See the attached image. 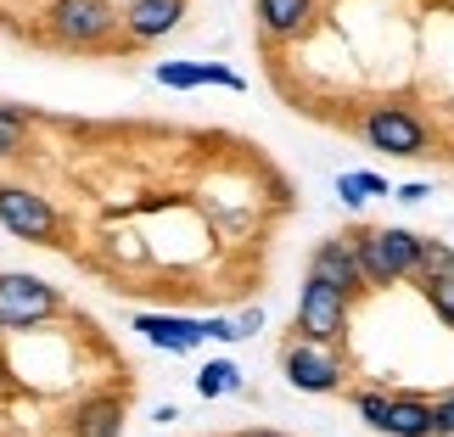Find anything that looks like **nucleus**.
I'll use <instances>...</instances> for the list:
<instances>
[{"instance_id":"6","label":"nucleus","mask_w":454,"mask_h":437,"mask_svg":"<svg viewBox=\"0 0 454 437\" xmlns=\"http://www.w3.org/2000/svg\"><path fill=\"white\" fill-rule=\"evenodd\" d=\"M359 135L387 157H427V146H432V129L410 107H371L359 118Z\"/></svg>"},{"instance_id":"11","label":"nucleus","mask_w":454,"mask_h":437,"mask_svg":"<svg viewBox=\"0 0 454 437\" xmlns=\"http://www.w3.org/2000/svg\"><path fill=\"white\" fill-rule=\"evenodd\" d=\"M135 331L163 347V354H191L202 347V320H185V314H135Z\"/></svg>"},{"instance_id":"20","label":"nucleus","mask_w":454,"mask_h":437,"mask_svg":"<svg viewBox=\"0 0 454 437\" xmlns=\"http://www.w3.org/2000/svg\"><path fill=\"white\" fill-rule=\"evenodd\" d=\"M432 437H454V393H443L432 404Z\"/></svg>"},{"instance_id":"9","label":"nucleus","mask_w":454,"mask_h":437,"mask_svg":"<svg viewBox=\"0 0 454 437\" xmlns=\"http://www.w3.org/2000/svg\"><path fill=\"white\" fill-rule=\"evenodd\" d=\"M191 0H129L124 12H118V28L129 34V45H157L163 34L180 28Z\"/></svg>"},{"instance_id":"12","label":"nucleus","mask_w":454,"mask_h":437,"mask_svg":"<svg viewBox=\"0 0 454 437\" xmlns=\"http://www.w3.org/2000/svg\"><path fill=\"white\" fill-rule=\"evenodd\" d=\"M152 79L163 84V90H197V84H224V90H247V79L231 74V67L219 62H157Z\"/></svg>"},{"instance_id":"13","label":"nucleus","mask_w":454,"mask_h":437,"mask_svg":"<svg viewBox=\"0 0 454 437\" xmlns=\"http://www.w3.org/2000/svg\"><path fill=\"white\" fill-rule=\"evenodd\" d=\"M381 437H432V404L415 393H387V410H381Z\"/></svg>"},{"instance_id":"22","label":"nucleus","mask_w":454,"mask_h":437,"mask_svg":"<svg viewBox=\"0 0 454 437\" xmlns=\"http://www.w3.org/2000/svg\"><path fill=\"white\" fill-rule=\"evenodd\" d=\"M258 325H264V308H258V303L236 314V331H241V337H253V331H258Z\"/></svg>"},{"instance_id":"5","label":"nucleus","mask_w":454,"mask_h":437,"mask_svg":"<svg viewBox=\"0 0 454 437\" xmlns=\"http://www.w3.org/2000/svg\"><path fill=\"white\" fill-rule=\"evenodd\" d=\"M348 314H354V303H348L337 286L303 281V292H298V342L337 347L348 337Z\"/></svg>"},{"instance_id":"15","label":"nucleus","mask_w":454,"mask_h":437,"mask_svg":"<svg viewBox=\"0 0 454 437\" xmlns=\"http://www.w3.org/2000/svg\"><path fill=\"white\" fill-rule=\"evenodd\" d=\"M410 281L421 286H438V281H454V247L438 236H421V253H415V275Z\"/></svg>"},{"instance_id":"19","label":"nucleus","mask_w":454,"mask_h":437,"mask_svg":"<svg viewBox=\"0 0 454 437\" xmlns=\"http://www.w3.org/2000/svg\"><path fill=\"white\" fill-rule=\"evenodd\" d=\"M427 292V303H432V314L454 331V281H438V286H421Z\"/></svg>"},{"instance_id":"21","label":"nucleus","mask_w":454,"mask_h":437,"mask_svg":"<svg viewBox=\"0 0 454 437\" xmlns=\"http://www.w3.org/2000/svg\"><path fill=\"white\" fill-rule=\"evenodd\" d=\"M202 342H241L236 320H202Z\"/></svg>"},{"instance_id":"4","label":"nucleus","mask_w":454,"mask_h":437,"mask_svg":"<svg viewBox=\"0 0 454 437\" xmlns=\"http://www.w3.org/2000/svg\"><path fill=\"white\" fill-rule=\"evenodd\" d=\"M0 224L28 247H62V214L28 185H0Z\"/></svg>"},{"instance_id":"16","label":"nucleus","mask_w":454,"mask_h":437,"mask_svg":"<svg viewBox=\"0 0 454 437\" xmlns=\"http://www.w3.org/2000/svg\"><path fill=\"white\" fill-rule=\"evenodd\" d=\"M28 107H17V101H0V163H12V157H23L28 146Z\"/></svg>"},{"instance_id":"7","label":"nucleus","mask_w":454,"mask_h":437,"mask_svg":"<svg viewBox=\"0 0 454 437\" xmlns=\"http://www.w3.org/2000/svg\"><path fill=\"white\" fill-rule=\"evenodd\" d=\"M286 381L298 393H337L342 387V359L337 347H320V342H292L286 359H281Z\"/></svg>"},{"instance_id":"8","label":"nucleus","mask_w":454,"mask_h":437,"mask_svg":"<svg viewBox=\"0 0 454 437\" xmlns=\"http://www.w3.org/2000/svg\"><path fill=\"white\" fill-rule=\"evenodd\" d=\"M309 281L337 286L348 303H354V297L364 292V281H359V258H354V241H348V236L320 241V247H314V258H309Z\"/></svg>"},{"instance_id":"23","label":"nucleus","mask_w":454,"mask_h":437,"mask_svg":"<svg viewBox=\"0 0 454 437\" xmlns=\"http://www.w3.org/2000/svg\"><path fill=\"white\" fill-rule=\"evenodd\" d=\"M393 197H398V202H421V197H432V191H427L421 180H410V185H393Z\"/></svg>"},{"instance_id":"18","label":"nucleus","mask_w":454,"mask_h":437,"mask_svg":"<svg viewBox=\"0 0 454 437\" xmlns=\"http://www.w3.org/2000/svg\"><path fill=\"white\" fill-rule=\"evenodd\" d=\"M241 387V371L231 359H207L202 371H197V393L202 398H224V393H236Z\"/></svg>"},{"instance_id":"14","label":"nucleus","mask_w":454,"mask_h":437,"mask_svg":"<svg viewBox=\"0 0 454 437\" xmlns=\"http://www.w3.org/2000/svg\"><path fill=\"white\" fill-rule=\"evenodd\" d=\"M253 12H258L264 40H298L314 17V0H253Z\"/></svg>"},{"instance_id":"1","label":"nucleus","mask_w":454,"mask_h":437,"mask_svg":"<svg viewBox=\"0 0 454 437\" xmlns=\"http://www.w3.org/2000/svg\"><path fill=\"white\" fill-rule=\"evenodd\" d=\"M354 241V258H359V281L364 292H387L398 281L415 275V253H421V236L404 230V224H381V230H359L348 236Z\"/></svg>"},{"instance_id":"10","label":"nucleus","mask_w":454,"mask_h":437,"mask_svg":"<svg viewBox=\"0 0 454 437\" xmlns=\"http://www.w3.org/2000/svg\"><path fill=\"white\" fill-rule=\"evenodd\" d=\"M67 437H124V398L118 393H90L67 415Z\"/></svg>"},{"instance_id":"3","label":"nucleus","mask_w":454,"mask_h":437,"mask_svg":"<svg viewBox=\"0 0 454 437\" xmlns=\"http://www.w3.org/2000/svg\"><path fill=\"white\" fill-rule=\"evenodd\" d=\"M62 308H67L62 292L40 281V275H23V269L0 275V331H34V325L57 320Z\"/></svg>"},{"instance_id":"17","label":"nucleus","mask_w":454,"mask_h":437,"mask_svg":"<svg viewBox=\"0 0 454 437\" xmlns=\"http://www.w3.org/2000/svg\"><path fill=\"white\" fill-rule=\"evenodd\" d=\"M337 197H342L348 207H359L364 197H393V185L381 180V174H364V168H354V174H337Z\"/></svg>"},{"instance_id":"2","label":"nucleus","mask_w":454,"mask_h":437,"mask_svg":"<svg viewBox=\"0 0 454 437\" xmlns=\"http://www.w3.org/2000/svg\"><path fill=\"white\" fill-rule=\"evenodd\" d=\"M45 34L62 51H96L118 34V6L113 0H51L45 6Z\"/></svg>"},{"instance_id":"24","label":"nucleus","mask_w":454,"mask_h":437,"mask_svg":"<svg viewBox=\"0 0 454 437\" xmlns=\"http://www.w3.org/2000/svg\"><path fill=\"white\" fill-rule=\"evenodd\" d=\"M241 437H286V432H275V426H253V432H241Z\"/></svg>"}]
</instances>
